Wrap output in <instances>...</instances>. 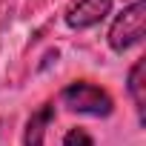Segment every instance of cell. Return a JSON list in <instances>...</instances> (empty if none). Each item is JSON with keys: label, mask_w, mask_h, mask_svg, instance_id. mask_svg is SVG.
I'll use <instances>...</instances> for the list:
<instances>
[{"label": "cell", "mask_w": 146, "mask_h": 146, "mask_svg": "<svg viewBox=\"0 0 146 146\" xmlns=\"http://www.w3.org/2000/svg\"><path fill=\"white\" fill-rule=\"evenodd\" d=\"M143 35H146V0H132L120 15H115L106 43L115 54H123V52L140 46Z\"/></svg>", "instance_id": "7a4b0ae2"}, {"label": "cell", "mask_w": 146, "mask_h": 146, "mask_svg": "<svg viewBox=\"0 0 146 146\" xmlns=\"http://www.w3.org/2000/svg\"><path fill=\"white\" fill-rule=\"evenodd\" d=\"M60 103L75 112V115H86V117H109L115 112V100L112 95L92 83V80H72L63 92H60Z\"/></svg>", "instance_id": "6da1fadb"}, {"label": "cell", "mask_w": 146, "mask_h": 146, "mask_svg": "<svg viewBox=\"0 0 146 146\" xmlns=\"http://www.w3.org/2000/svg\"><path fill=\"white\" fill-rule=\"evenodd\" d=\"M112 6L115 0H78L75 6L66 12V26L75 29V32H86V29H95L98 23H103L109 15H112Z\"/></svg>", "instance_id": "3957f363"}, {"label": "cell", "mask_w": 146, "mask_h": 146, "mask_svg": "<svg viewBox=\"0 0 146 146\" xmlns=\"http://www.w3.org/2000/svg\"><path fill=\"white\" fill-rule=\"evenodd\" d=\"M126 92L135 103V112H137V123L143 126L146 123V60H135L129 75H126Z\"/></svg>", "instance_id": "277c9868"}, {"label": "cell", "mask_w": 146, "mask_h": 146, "mask_svg": "<svg viewBox=\"0 0 146 146\" xmlns=\"http://www.w3.org/2000/svg\"><path fill=\"white\" fill-rule=\"evenodd\" d=\"M52 120H54V103H43L40 109H35L26 120V129H23V146H43L46 129Z\"/></svg>", "instance_id": "5b68a950"}, {"label": "cell", "mask_w": 146, "mask_h": 146, "mask_svg": "<svg viewBox=\"0 0 146 146\" xmlns=\"http://www.w3.org/2000/svg\"><path fill=\"white\" fill-rule=\"evenodd\" d=\"M60 146H95V137H92L86 129L75 126V129H69V132L63 135V143H60Z\"/></svg>", "instance_id": "8992f818"}]
</instances>
